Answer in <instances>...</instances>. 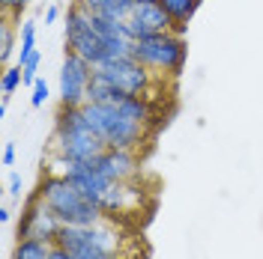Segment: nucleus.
Returning <instances> with one entry per match:
<instances>
[{"label":"nucleus","mask_w":263,"mask_h":259,"mask_svg":"<svg viewBox=\"0 0 263 259\" xmlns=\"http://www.w3.org/2000/svg\"><path fill=\"white\" fill-rule=\"evenodd\" d=\"M54 244L39 242V239H15L12 244V256L9 259H51Z\"/></svg>","instance_id":"obj_15"},{"label":"nucleus","mask_w":263,"mask_h":259,"mask_svg":"<svg viewBox=\"0 0 263 259\" xmlns=\"http://www.w3.org/2000/svg\"><path fill=\"white\" fill-rule=\"evenodd\" d=\"M18 87H24V72H21V66H6L3 72H0V93L3 96H15Z\"/></svg>","instance_id":"obj_17"},{"label":"nucleus","mask_w":263,"mask_h":259,"mask_svg":"<svg viewBox=\"0 0 263 259\" xmlns=\"http://www.w3.org/2000/svg\"><path fill=\"white\" fill-rule=\"evenodd\" d=\"M93 170H99L105 179L111 182H135V179H144L147 170H144V152H135V149H117V146H108L96 161H93Z\"/></svg>","instance_id":"obj_11"},{"label":"nucleus","mask_w":263,"mask_h":259,"mask_svg":"<svg viewBox=\"0 0 263 259\" xmlns=\"http://www.w3.org/2000/svg\"><path fill=\"white\" fill-rule=\"evenodd\" d=\"M21 66V72H24V87H33V83H36V78H39V66H42V51L36 48L30 54V57H27V60H24V63H18Z\"/></svg>","instance_id":"obj_18"},{"label":"nucleus","mask_w":263,"mask_h":259,"mask_svg":"<svg viewBox=\"0 0 263 259\" xmlns=\"http://www.w3.org/2000/svg\"><path fill=\"white\" fill-rule=\"evenodd\" d=\"M30 6V0H0V15H9V18H15L18 24L24 21V9Z\"/></svg>","instance_id":"obj_19"},{"label":"nucleus","mask_w":263,"mask_h":259,"mask_svg":"<svg viewBox=\"0 0 263 259\" xmlns=\"http://www.w3.org/2000/svg\"><path fill=\"white\" fill-rule=\"evenodd\" d=\"M33 194L63 221V227H90V224L105 218L102 209L84 194L72 179L57 176V173H42Z\"/></svg>","instance_id":"obj_3"},{"label":"nucleus","mask_w":263,"mask_h":259,"mask_svg":"<svg viewBox=\"0 0 263 259\" xmlns=\"http://www.w3.org/2000/svg\"><path fill=\"white\" fill-rule=\"evenodd\" d=\"M126 30L132 39H144V36H159V33L174 30V18L164 12L159 0H135L126 15Z\"/></svg>","instance_id":"obj_10"},{"label":"nucleus","mask_w":263,"mask_h":259,"mask_svg":"<svg viewBox=\"0 0 263 259\" xmlns=\"http://www.w3.org/2000/svg\"><path fill=\"white\" fill-rule=\"evenodd\" d=\"M96 75H102L117 93H126V96H156L159 90L171 87V81L156 78L147 66L141 60H135L132 54L129 57H108L105 63L96 66Z\"/></svg>","instance_id":"obj_6"},{"label":"nucleus","mask_w":263,"mask_h":259,"mask_svg":"<svg viewBox=\"0 0 263 259\" xmlns=\"http://www.w3.org/2000/svg\"><path fill=\"white\" fill-rule=\"evenodd\" d=\"M57 247L72 259H144L138 227L114 218H102L90 227H63Z\"/></svg>","instance_id":"obj_1"},{"label":"nucleus","mask_w":263,"mask_h":259,"mask_svg":"<svg viewBox=\"0 0 263 259\" xmlns=\"http://www.w3.org/2000/svg\"><path fill=\"white\" fill-rule=\"evenodd\" d=\"M51 98V87H48V81L45 78H36V83L30 87V104L33 107H42L45 101Z\"/></svg>","instance_id":"obj_20"},{"label":"nucleus","mask_w":263,"mask_h":259,"mask_svg":"<svg viewBox=\"0 0 263 259\" xmlns=\"http://www.w3.org/2000/svg\"><path fill=\"white\" fill-rule=\"evenodd\" d=\"M0 161H3V167H15V143H3V152H0Z\"/></svg>","instance_id":"obj_22"},{"label":"nucleus","mask_w":263,"mask_h":259,"mask_svg":"<svg viewBox=\"0 0 263 259\" xmlns=\"http://www.w3.org/2000/svg\"><path fill=\"white\" fill-rule=\"evenodd\" d=\"M0 221H3V224H9V221H12V209H9L6 203L0 206Z\"/></svg>","instance_id":"obj_24"},{"label":"nucleus","mask_w":263,"mask_h":259,"mask_svg":"<svg viewBox=\"0 0 263 259\" xmlns=\"http://www.w3.org/2000/svg\"><path fill=\"white\" fill-rule=\"evenodd\" d=\"M87 12H93L99 18H111V21H126L132 3L135 0H78Z\"/></svg>","instance_id":"obj_14"},{"label":"nucleus","mask_w":263,"mask_h":259,"mask_svg":"<svg viewBox=\"0 0 263 259\" xmlns=\"http://www.w3.org/2000/svg\"><path fill=\"white\" fill-rule=\"evenodd\" d=\"M63 45H66L63 51H72V54L84 57L93 66L108 60V48H105V42H102V36L96 30V18H93V12H87L78 0H72L69 9H66Z\"/></svg>","instance_id":"obj_7"},{"label":"nucleus","mask_w":263,"mask_h":259,"mask_svg":"<svg viewBox=\"0 0 263 259\" xmlns=\"http://www.w3.org/2000/svg\"><path fill=\"white\" fill-rule=\"evenodd\" d=\"M60 229H63V221H60L36 194L27 197V203H24V209H21V218H18V227H15L18 239H39V242L57 244Z\"/></svg>","instance_id":"obj_9"},{"label":"nucleus","mask_w":263,"mask_h":259,"mask_svg":"<svg viewBox=\"0 0 263 259\" xmlns=\"http://www.w3.org/2000/svg\"><path fill=\"white\" fill-rule=\"evenodd\" d=\"M96 66L87 63L84 57L63 51V63H60V75H57V98L60 107H81L87 104V90L93 81Z\"/></svg>","instance_id":"obj_8"},{"label":"nucleus","mask_w":263,"mask_h":259,"mask_svg":"<svg viewBox=\"0 0 263 259\" xmlns=\"http://www.w3.org/2000/svg\"><path fill=\"white\" fill-rule=\"evenodd\" d=\"M33 51H36V21L24 18L21 21V33H18V60L15 63H24Z\"/></svg>","instance_id":"obj_16"},{"label":"nucleus","mask_w":263,"mask_h":259,"mask_svg":"<svg viewBox=\"0 0 263 259\" xmlns=\"http://www.w3.org/2000/svg\"><path fill=\"white\" fill-rule=\"evenodd\" d=\"M42 18H45V27H48V24H57V18H60V6H57V3H48V6L42 9Z\"/></svg>","instance_id":"obj_23"},{"label":"nucleus","mask_w":263,"mask_h":259,"mask_svg":"<svg viewBox=\"0 0 263 259\" xmlns=\"http://www.w3.org/2000/svg\"><path fill=\"white\" fill-rule=\"evenodd\" d=\"M87 122L93 125L99 137L105 140V146H117V149H135V152H147V146L153 143L156 131L149 125H141L123 114L114 104H99V101H87L81 104Z\"/></svg>","instance_id":"obj_4"},{"label":"nucleus","mask_w":263,"mask_h":259,"mask_svg":"<svg viewBox=\"0 0 263 259\" xmlns=\"http://www.w3.org/2000/svg\"><path fill=\"white\" fill-rule=\"evenodd\" d=\"M6 194L18 200V197L24 194V176L18 173V170H9V176H6Z\"/></svg>","instance_id":"obj_21"},{"label":"nucleus","mask_w":263,"mask_h":259,"mask_svg":"<svg viewBox=\"0 0 263 259\" xmlns=\"http://www.w3.org/2000/svg\"><path fill=\"white\" fill-rule=\"evenodd\" d=\"M164 6V12L174 18V33L185 36L189 33V21L195 18V12L200 9L203 0H159Z\"/></svg>","instance_id":"obj_12"},{"label":"nucleus","mask_w":263,"mask_h":259,"mask_svg":"<svg viewBox=\"0 0 263 259\" xmlns=\"http://www.w3.org/2000/svg\"><path fill=\"white\" fill-rule=\"evenodd\" d=\"M132 57L141 60L149 72L162 81H180L185 60H189V42L180 33H159V36H144V39H135V48Z\"/></svg>","instance_id":"obj_5"},{"label":"nucleus","mask_w":263,"mask_h":259,"mask_svg":"<svg viewBox=\"0 0 263 259\" xmlns=\"http://www.w3.org/2000/svg\"><path fill=\"white\" fill-rule=\"evenodd\" d=\"M105 149H108L105 140L93 131V125L87 122L81 107H60L57 111L45 155L75 161V164H93Z\"/></svg>","instance_id":"obj_2"},{"label":"nucleus","mask_w":263,"mask_h":259,"mask_svg":"<svg viewBox=\"0 0 263 259\" xmlns=\"http://www.w3.org/2000/svg\"><path fill=\"white\" fill-rule=\"evenodd\" d=\"M51 259H72V256L66 253L63 247H57V244H54V253H51Z\"/></svg>","instance_id":"obj_25"},{"label":"nucleus","mask_w":263,"mask_h":259,"mask_svg":"<svg viewBox=\"0 0 263 259\" xmlns=\"http://www.w3.org/2000/svg\"><path fill=\"white\" fill-rule=\"evenodd\" d=\"M18 33L21 24L9 15H0V66H12V54H18Z\"/></svg>","instance_id":"obj_13"}]
</instances>
